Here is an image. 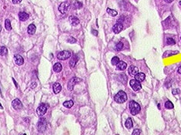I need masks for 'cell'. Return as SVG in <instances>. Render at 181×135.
Masks as SVG:
<instances>
[{
	"label": "cell",
	"instance_id": "obj_1",
	"mask_svg": "<svg viewBox=\"0 0 181 135\" xmlns=\"http://www.w3.org/2000/svg\"><path fill=\"white\" fill-rule=\"evenodd\" d=\"M114 100L118 104H123L127 100V94L125 92L122 90H120L119 93L115 94V96L114 97Z\"/></svg>",
	"mask_w": 181,
	"mask_h": 135
},
{
	"label": "cell",
	"instance_id": "obj_2",
	"mask_svg": "<svg viewBox=\"0 0 181 135\" xmlns=\"http://www.w3.org/2000/svg\"><path fill=\"white\" fill-rule=\"evenodd\" d=\"M129 109H130V112L132 115H134V116L138 114L140 112V110H141L140 105L134 100H132L130 103H129Z\"/></svg>",
	"mask_w": 181,
	"mask_h": 135
},
{
	"label": "cell",
	"instance_id": "obj_3",
	"mask_svg": "<svg viewBox=\"0 0 181 135\" xmlns=\"http://www.w3.org/2000/svg\"><path fill=\"white\" fill-rule=\"evenodd\" d=\"M47 120L44 119V118H41L39 122L37 123V128H38V131L40 133H43L46 130H47Z\"/></svg>",
	"mask_w": 181,
	"mask_h": 135
},
{
	"label": "cell",
	"instance_id": "obj_4",
	"mask_svg": "<svg viewBox=\"0 0 181 135\" xmlns=\"http://www.w3.org/2000/svg\"><path fill=\"white\" fill-rule=\"evenodd\" d=\"M71 53L70 52V51L64 50L58 53L57 58H58V60H67L68 58L71 57Z\"/></svg>",
	"mask_w": 181,
	"mask_h": 135
},
{
	"label": "cell",
	"instance_id": "obj_5",
	"mask_svg": "<svg viewBox=\"0 0 181 135\" xmlns=\"http://www.w3.org/2000/svg\"><path fill=\"white\" fill-rule=\"evenodd\" d=\"M130 86L132 87V89L134 91H138L142 88V85L141 83L137 81L136 80H130Z\"/></svg>",
	"mask_w": 181,
	"mask_h": 135
},
{
	"label": "cell",
	"instance_id": "obj_6",
	"mask_svg": "<svg viewBox=\"0 0 181 135\" xmlns=\"http://www.w3.org/2000/svg\"><path fill=\"white\" fill-rule=\"evenodd\" d=\"M80 79L77 78V77H73L69 80V82L67 83V88L69 90H72L74 89V86H75L76 83L80 82Z\"/></svg>",
	"mask_w": 181,
	"mask_h": 135
},
{
	"label": "cell",
	"instance_id": "obj_7",
	"mask_svg": "<svg viewBox=\"0 0 181 135\" xmlns=\"http://www.w3.org/2000/svg\"><path fill=\"white\" fill-rule=\"evenodd\" d=\"M69 6H70V3L69 2H62L61 4L59 6L58 10L60 11V12H61L62 14H65L66 12H67V10L69 9Z\"/></svg>",
	"mask_w": 181,
	"mask_h": 135
},
{
	"label": "cell",
	"instance_id": "obj_8",
	"mask_svg": "<svg viewBox=\"0 0 181 135\" xmlns=\"http://www.w3.org/2000/svg\"><path fill=\"white\" fill-rule=\"evenodd\" d=\"M47 106L45 104H40L38 107L37 110H36V113L40 116H43L47 113Z\"/></svg>",
	"mask_w": 181,
	"mask_h": 135
},
{
	"label": "cell",
	"instance_id": "obj_9",
	"mask_svg": "<svg viewBox=\"0 0 181 135\" xmlns=\"http://www.w3.org/2000/svg\"><path fill=\"white\" fill-rule=\"evenodd\" d=\"M12 106L15 110H20L23 108V104L19 99H15L12 102Z\"/></svg>",
	"mask_w": 181,
	"mask_h": 135
},
{
	"label": "cell",
	"instance_id": "obj_10",
	"mask_svg": "<svg viewBox=\"0 0 181 135\" xmlns=\"http://www.w3.org/2000/svg\"><path fill=\"white\" fill-rule=\"evenodd\" d=\"M123 30V25L121 24V23H117L115 25H114L113 26V32H114L115 34H118L121 32Z\"/></svg>",
	"mask_w": 181,
	"mask_h": 135
},
{
	"label": "cell",
	"instance_id": "obj_11",
	"mask_svg": "<svg viewBox=\"0 0 181 135\" xmlns=\"http://www.w3.org/2000/svg\"><path fill=\"white\" fill-rule=\"evenodd\" d=\"M14 61H15V63H16V64H17L18 66L23 65V63H24L23 58L21 56L18 55V54H16V55L14 56Z\"/></svg>",
	"mask_w": 181,
	"mask_h": 135
},
{
	"label": "cell",
	"instance_id": "obj_12",
	"mask_svg": "<svg viewBox=\"0 0 181 135\" xmlns=\"http://www.w3.org/2000/svg\"><path fill=\"white\" fill-rule=\"evenodd\" d=\"M146 79V74H144L143 73H138L137 74L135 75V80H136L139 82H142Z\"/></svg>",
	"mask_w": 181,
	"mask_h": 135
},
{
	"label": "cell",
	"instance_id": "obj_13",
	"mask_svg": "<svg viewBox=\"0 0 181 135\" xmlns=\"http://www.w3.org/2000/svg\"><path fill=\"white\" fill-rule=\"evenodd\" d=\"M116 69L118 70H125L127 68V63L124 61H119V63H118Z\"/></svg>",
	"mask_w": 181,
	"mask_h": 135
},
{
	"label": "cell",
	"instance_id": "obj_14",
	"mask_svg": "<svg viewBox=\"0 0 181 135\" xmlns=\"http://www.w3.org/2000/svg\"><path fill=\"white\" fill-rule=\"evenodd\" d=\"M69 21L70 23H71V24L72 25H78L79 23H80V20L78 19V18L74 16H71L69 17Z\"/></svg>",
	"mask_w": 181,
	"mask_h": 135
},
{
	"label": "cell",
	"instance_id": "obj_15",
	"mask_svg": "<svg viewBox=\"0 0 181 135\" xmlns=\"http://www.w3.org/2000/svg\"><path fill=\"white\" fill-rule=\"evenodd\" d=\"M128 71V74L130 75H135L139 73V68L135 67V66H130Z\"/></svg>",
	"mask_w": 181,
	"mask_h": 135
},
{
	"label": "cell",
	"instance_id": "obj_16",
	"mask_svg": "<svg viewBox=\"0 0 181 135\" xmlns=\"http://www.w3.org/2000/svg\"><path fill=\"white\" fill-rule=\"evenodd\" d=\"M61 89H62L61 85L59 83H55L53 85V90L54 93H56V94L59 93L61 91Z\"/></svg>",
	"mask_w": 181,
	"mask_h": 135
},
{
	"label": "cell",
	"instance_id": "obj_17",
	"mask_svg": "<svg viewBox=\"0 0 181 135\" xmlns=\"http://www.w3.org/2000/svg\"><path fill=\"white\" fill-rule=\"evenodd\" d=\"M19 19L20 21H27L29 19V15L27 12H20L19 13Z\"/></svg>",
	"mask_w": 181,
	"mask_h": 135
},
{
	"label": "cell",
	"instance_id": "obj_18",
	"mask_svg": "<svg viewBox=\"0 0 181 135\" xmlns=\"http://www.w3.org/2000/svg\"><path fill=\"white\" fill-rule=\"evenodd\" d=\"M36 25L34 24H30L28 26V30H28V33L30 34V35H34L36 32Z\"/></svg>",
	"mask_w": 181,
	"mask_h": 135
},
{
	"label": "cell",
	"instance_id": "obj_19",
	"mask_svg": "<svg viewBox=\"0 0 181 135\" xmlns=\"http://www.w3.org/2000/svg\"><path fill=\"white\" fill-rule=\"evenodd\" d=\"M78 61V57H77V56H74L71 60H70V67H71V68H74L76 66V63Z\"/></svg>",
	"mask_w": 181,
	"mask_h": 135
},
{
	"label": "cell",
	"instance_id": "obj_20",
	"mask_svg": "<svg viewBox=\"0 0 181 135\" xmlns=\"http://www.w3.org/2000/svg\"><path fill=\"white\" fill-rule=\"evenodd\" d=\"M125 126L128 130L132 129V127H133V122H132V120L130 117H128L126 120V121H125Z\"/></svg>",
	"mask_w": 181,
	"mask_h": 135
},
{
	"label": "cell",
	"instance_id": "obj_21",
	"mask_svg": "<svg viewBox=\"0 0 181 135\" xmlns=\"http://www.w3.org/2000/svg\"><path fill=\"white\" fill-rule=\"evenodd\" d=\"M62 69H63V67H62V65L60 63H55L54 66V72H56V73H60L62 70Z\"/></svg>",
	"mask_w": 181,
	"mask_h": 135
},
{
	"label": "cell",
	"instance_id": "obj_22",
	"mask_svg": "<svg viewBox=\"0 0 181 135\" xmlns=\"http://www.w3.org/2000/svg\"><path fill=\"white\" fill-rule=\"evenodd\" d=\"M8 53V49L5 46H0V56H6Z\"/></svg>",
	"mask_w": 181,
	"mask_h": 135
},
{
	"label": "cell",
	"instance_id": "obj_23",
	"mask_svg": "<svg viewBox=\"0 0 181 135\" xmlns=\"http://www.w3.org/2000/svg\"><path fill=\"white\" fill-rule=\"evenodd\" d=\"M63 105L67 108H71L74 106V102L73 100H67V101H65Z\"/></svg>",
	"mask_w": 181,
	"mask_h": 135
},
{
	"label": "cell",
	"instance_id": "obj_24",
	"mask_svg": "<svg viewBox=\"0 0 181 135\" xmlns=\"http://www.w3.org/2000/svg\"><path fill=\"white\" fill-rule=\"evenodd\" d=\"M165 107L167 109H169V110H171V109H173L174 106H173V103L171 101L168 100L165 103Z\"/></svg>",
	"mask_w": 181,
	"mask_h": 135
},
{
	"label": "cell",
	"instance_id": "obj_25",
	"mask_svg": "<svg viewBox=\"0 0 181 135\" xmlns=\"http://www.w3.org/2000/svg\"><path fill=\"white\" fill-rule=\"evenodd\" d=\"M82 6H83L82 3L80 2L79 1H77H77H75L74 3V9H78L82 8Z\"/></svg>",
	"mask_w": 181,
	"mask_h": 135
},
{
	"label": "cell",
	"instance_id": "obj_26",
	"mask_svg": "<svg viewBox=\"0 0 181 135\" xmlns=\"http://www.w3.org/2000/svg\"><path fill=\"white\" fill-rule=\"evenodd\" d=\"M107 12H108V13L109 14V15H111L112 16H116L118 15L117 11L113 10V9H109V8L107 9Z\"/></svg>",
	"mask_w": 181,
	"mask_h": 135
},
{
	"label": "cell",
	"instance_id": "obj_27",
	"mask_svg": "<svg viewBox=\"0 0 181 135\" xmlns=\"http://www.w3.org/2000/svg\"><path fill=\"white\" fill-rule=\"evenodd\" d=\"M5 27L7 30H12V25H11L9 19H6L5 21Z\"/></svg>",
	"mask_w": 181,
	"mask_h": 135
},
{
	"label": "cell",
	"instance_id": "obj_28",
	"mask_svg": "<svg viewBox=\"0 0 181 135\" xmlns=\"http://www.w3.org/2000/svg\"><path fill=\"white\" fill-rule=\"evenodd\" d=\"M119 57H117V56H114L112 59V65H114V66H115V65H117L118 63H119Z\"/></svg>",
	"mask_w": 181,
	"mask_h": 135
},
{
	"label": "cell",
	"instance_id": "obj_29",
	"mask_svg": "<svg viewBox=\"0 0 181 135\" xmlns=\"http://www.w3.org/2000/svg\"><path fill=\"white\" fill-rule=\"evenodd\" d=\"M167 43L168 45H174L175 43H176V42H175V40L173 39V38L168 37L167 39Z\"/></svg>",
	"mask_w": 181,
	"mask_h": 135
},
{
	"label": "cell",
	"instance_id": "obj_30",
	"mask_svg": "<svg viewBox=\"0 0 181 135\" xmlns=\"http://www.w3.org/2000/svg\"><path fill=\"white\" fill-rule=\"evenodd\" d=\"M115 48H116L117 50H121V49L123 48V43H121V42H119V43H117Z\"/></svg>",
	"mask_w": 181,
	"mask_h": 135
},
{
	"label": "cell",
	"instance_id": "obj_31",
	"mask_svg": "<svg viewBox=\"0 0 181 135\" xmlns=\"http://www.w3.org/2000/svg\"><path fill=\"white\" fill-rule=\"evenodd\" d=\"M67 42H68L69 43H74L77 42V40H76V39H74V37H72V36H70V37L67 39Z\"/></svg>",
	"mask_w": 181,
	"mask_h": 135
},
{
	"label": "cell",
	"instance_id": "obj_32",
	"mask_svg": "<svg viewBox=\"0 0 181 135\" xmlns=\"http://www.w3.org/2000/svg\"><path fill=\"white\" fill-rule=\"evenodd\" d=\"M140 130L139 129H135L132 132V135H140Z\"/></svg>",
	"mask_w": 181,
	"mask_h": 135
},
{
	"label": "cell",
	"instance_id": "obj_33",
	"mask_svg": "<svg viewBox=\"0 0 181 135\" xmlns=\"http://www.w3.org/2000/svg\"><path fill=\"white\" fill-rule=\"evenodd\" d=\"M172 92H173V95H176V94H178V93H180V90L179 89H175V90H173Z\"/></svg>",
	"mask_w": 181,
	"mask_h": 135
},
{
	"label": "cell",
	"instance_id": "obj_34",
	"mask_svg": "<svg viewBox=\"0 0 181 135\" xmlns=\"http://www.w3.org/2000/svg\"><path fill=\"white\" fill-rule=\"evenodd\" d=\"M92 34H94V36H98V31H97V30H92Z\"/></svg>",
	"mask_w": 181,
	"mask_h": 135
},
{
	"label": "cell",
	"instance_id": "obj_35",
	"mask_svg": "<svg viewBox=\"0 0 181 135\" xmlns=\"http://www.w3.org/2000/svg\"><path fill=\"white\" fill-rule=\"evenodd\" d=\"M22 0H13V2L14 3V4H18V3L21 2Z\"/></svg>",
	"mask_w": 181,
	"mask_h": 135
},
{
	"label": "cell",
	"instance_id": "obj_36",
	"mask_svg": "<svg viewBox=\"0 0 181 135\" xmlns=\"http://www.w3.org/2000/svg\"><path fill=\"white\" fill-rule=\"evenodd\" d=\"M164 1L167 3H171L172 2H173V0H164Z\"/></svg>",
	"mask_w": 181,
	"mask_h": 135
},
{
	"label": "cell",
	"instance_id": "obj_37",
	"mask_svg": "<svg viewBox=\"0 0 181 135\" xmlns=\"http://www.w3.org/2000/svg\"><path fill=\"white\" fill-rule=\"evenodd\" d=\"M178 73H179L180 74H181V67L178 68Z\"/></svg>",
	"mask_w": 181,
	"mask_h": 135
},
{
	"label": "cell",
	"instance_id": "obj_38",
	"mask_svg": "<svg viewBox=\"0 0 181 135\" xmlns=\"http://www.w3.org/2000/svg\"><path fill=\"white\" fill-rule=\"evenodd\" d=\"M13 82L15 83V84H16V87H17V88H18V84H17V83H16V80H15L14 79H13Z\"/></svg>",
	"mask_w": 181,
	"mask_h": 135
},
{
	"label": "cell",
	"instance_id": "obj_39",
	"mask_svg": "<svg viewBox=\"0 0 181 135\" xmlns=\"http://www.w3.org/2000/svg\"><path fill=\"white\" fill-rule=\"evenodd\" d=\"M0 109H3V107H2V106L1 105V104H0Z\"/></svg>",
	"mask_w": 181,
	"mask_h": 135
},
{
	"label": "cell",
	"instance_id": "obj_40",
	"mask_svg": "<svg viewBox=\"0 0 181 135\" xmlns=\"http://www.w3.org/2000/svg\"><path fill=\"white\" fill-rule=\"evenodd\" d=\"M2 30V27H1V25H0V31Z\"/></svg>",
	"mask_w": 181,
	"mask_h": 135
},
{
	"label": "cell",
	"instance_id": "obj_41",
	"mask_svg": "<svg viewBox=\"0 0 181 135\" xmlns=\"http://www.w3.org/2000/svg\"><path fill=\"white\" fill-rule=\"evenodd\" d=\"M21 135H27V134H21Z\"/></svg>",
	"mask_w": 181,
	"mask_h": 135
},
{
	"label": "cell",
	"instance_id": "obj_42",
	"mask_svg": "<svg viewBox=\"0 0 181 135\" xmlns=\"http://www.w3.org/2000/svg\"><path fill=\"white\" fill-rule=\"evenodd\" d=\"M179 3H180V5H181V2H180Z\"/></svg>",
	"mask_w": 181,
	"mask_h": 135
}]
</instances>
